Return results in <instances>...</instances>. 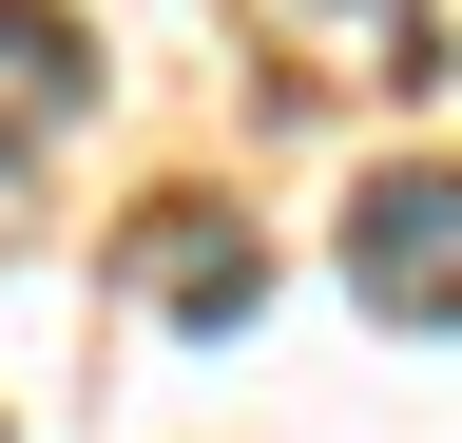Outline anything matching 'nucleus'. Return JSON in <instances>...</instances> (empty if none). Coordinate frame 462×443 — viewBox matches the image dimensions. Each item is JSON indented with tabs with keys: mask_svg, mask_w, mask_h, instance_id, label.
<instances>
[{
	"mask_svg": "<svg viewBox=\"0 0 462 443\" xmlns=\"http://www.w3.org/2000/svg\"><path fill=\"white\" fill-rule=\"evenodd\" d=\"M154 290H173V328H251V290H270V270H251V232L173 212V232H154Z\"/></svg>",
	"mask_w": 462,
	"mask_h": 443,
	"instance_id": "obj_3",
	"label": "nucleus"
},
{
	"mask_svg": "<svg viewBox=\"0 0 462 443\" xmlns=\"http://www.w3.org/2000/svg\"><path fill=\"white\" fill-rule=\"evenodd\" d=\"M58 116H78V20L58 0H0V154H39Z\"/></svg>",
	"mask_w": 462,
	"mask_h": 443,
	"instance_id": "obj_2",
	"label": "nucleus"
},
{
	"mask_svg": "<svg viewBox=\"0 0 462 443\" xmlns=\"http://www.w3.org/2000/svg\"><path fill=\"white\" fill-rule=\"evenodd\" d=\"M346 290L385 328H462V174H385L346 212Z\"/></svg>",
	"mask_w": 462,
	"mask_h": 443,
	"instance_id": "obj_1",
	"label": "nucleus"
}]
</instances>
